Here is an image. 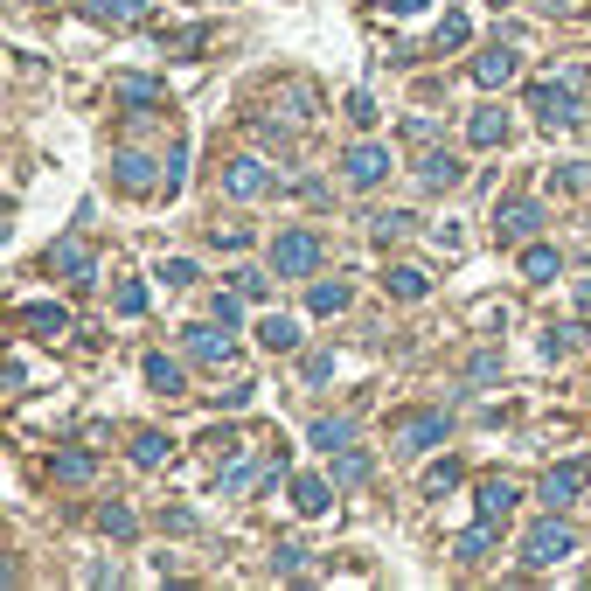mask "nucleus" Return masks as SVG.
<instances>
[{
    "instance_id": "obj_44",
    "label": "nucleus",
    "mask_w": 591,
    "mask_h": 591,
    "mask_svg": "<svg viewBox=\"0 0 591 591\" xmlns=\"http://www.w3.org/2000/svg\"><path fill=\"white\" fill-rule=\"evenodd\" d=\"M299 564H306V550H293V543H286V550H279V557H272V571H286V578H293Z\"/></svg>"
},
{
    "instance_id": "obj_9",
    "label": "nucleus",
    "mask_w": 591,
    "mask_h": 591,
    "mask_svg": "<svg viewBox=\"0 0 591 591\" xmlns=\"http://www.w3.org/2000/svg\"><path fill=\"white\" fill-rule=\"evenodd\" d=\"M529 112L557 133V126H578V98H571V84H536L529 91Z\"/></svg>"
},
{
    "instance_id": "obj_30",
    "label": "nucleus",
    "mask_w": 591,
    "mask_h": 591,
    "mask_svg": "<svg viewBox=\"0 0 591 591\" xmlns=\"http://www.w3.org/2000/svg\"><path fill=\"white\" fill-rule=\"evenodd\" d=\"M98 529H105V536H119V543H133V536H140L133 508H119V501H112V508H98Z\"/></svg>"
},
{
    "instance_id": "obj_32",
    "label": "nucleus",
    "mask_w": 591,
    "mask_h": 591,
    "mask_svg": "<svg viewBox=\"0 0 591 591\" xmlns=\"http://www.w3.org/2000/svg\"><path fill=\"white\" fill-rule=\"evenodd\" d=\"M466 35H473V21H466V14L452 7V14H445V21H439V35H432V49H439V56H445V49H459Z\"/></svg>"
},
{
    "instance_id": "obj_21",
    "label": "nucleus",
    "mask_w": 591,
    "mask_h": 591,
    "mask_svg": "<svg viewBox=\"0 0 591 591\" xmlns=\"http://www.w3.org/2000/svg\"><path fill=\"white\" fill-rule=\"evenodd\" d=\"M21 327H35L42 341H56V334H70V313L49 306V299H35V306H21Z\"/></svg>"
},
{
    "instance_id": "obj_27",
    "label": "nucleus",
    "mask_w": 591,
    "mask_h": 591,
    "mask_svg": "<svg viewBox=\"0 0 591 591\" xmlns=\"http://www.w3.org/2000/svg\"><path fill=\"white\" fill-rule=\"evenodd\" d=\"M522 272H529V279H557V272H564L557 244H529V251H522Z\"/></svg>"
},
{
    "instance_id": "obj_14",
    "label": "nucleus",
    "mask_w": 591,
    "mask_h": 591,
    "mask_svg": "<svg viewBox=\"0 0 591 591\" xmlns=\"http://www.w3.org/2000/svg\"><path fill=\"white\" fill-rule=\"evenodd\" d=\"M515 501H522V487H515V480H480V501H473V508H480V522H508V508H515Z\"/></svg>"
},
{
    "instance_id": "obj_16",
    "label": "nucleus",
    "mask_w": 591,
    "mask_h": 591,
    "mask_svg": "<svg viewBox=\"0 0 591 591\" xmlns=\"http://www.w3.org/2000/svg\"><path fill=\"white\" fill-rule=\"evenodd\" d=\"M147 14V0H84V21H98V28H133Z\"/></svg>"
},
{
    "instance_id": "obj_7",
    "label": "nucleus",
    "mask_w": 591,
    "mask_h": 591,
    "mask_svg": "<svg viewBox=\"0 0 591 591\" xmlns=\"http://www.w3.org/2000/svg\"><path fill=\"white\" fill-rule=\"evenodd\" d=\"M585 480H591V459H564V466H550V473H543V508H550V515L571 508V501L585 494Z\"/></svg>"
},
{
    "instance_id": "obj_11",
    "label": "nucleus",
    "mask_w": 591,
    "mask_h": 591,
    "mask_svg": "<svg viewBox=\"0 0 591 591\" xmlns=\"http://www.w3.org/2000/svg\"><path fill=\"white\" fill-rule=\"evenodd\" d=\"M418 181H425L432 195H452V188L466 181V160H459V153H425V160H418Z\"/></svg>"
},
{
    "instance_id": "obj_2",
    "label": "nucleus",
    "mask_w": 591,
    "mask_h": 591,
    "mask_svg": "<svg viewBox=\"0 0 591 591\" xmlns=\"http://www.w3.org/2000/svg\"><path fill=\"white\" fill-rule=\"evenodd\" d=\"M571 550H578V536H571L557 515H550V522H536V529L522 536V564H529V571H557Z\"/></svg>"
},
{
    "instance_id": "obj_22",
    "label": "nucleus",
    "mask_w": 591,
    "mask_h": 591,
    "mask_svg": "<svg viewBox=\"0 0 591 591\" xmlns=\"http://www.w3.org/2000/svg\"><path fill=\"white\" fill-rule=\"evenodd\" d=\"M49 473H56V487H84V480L98 473V459L77 445V452H56V466H49Z\"/></svg>"
},
{
    "instance_id": "obj_19",
    "label": "nucleus",
    "mask_w": 591,
    "mask_h": 591,
    "mask_svg": "<svg viewBox=\"0 0 591 591\" xmlns=\"http://www.w3.org/2000/svg\"><path fill=\"white\" fill-rule=\"evenodd\" d=\"M494 536H501V522H473V529L452 543V557H459V564H487V557H494Z\"/></svg>"
},
{
    "instance_id": "obj_8",
    "label": "nucleus",
    "mask_w": 591,
    "mask_h": 591,
    "mask_svg": "<svg viewBox=\"0 0 591 591\" xmlns=\"http://www.w3.org/2000/svg\"><path fill=\"white\" fill-rule=\"evenodd\" d=\"M390 445H397V452H432V445H445V411H411V418L390 432Z\"/></svg>"
},
{
    "instance_id": "obj_39",
    "label": "nucleus",
    "mask_w": 591,
    "mask_h": 591,
    "mask_svg": "<svg viewBox=\"0 0 591 591\" xmlns=\"http://www.w3.org/2000/svg\"><path fill=\"white\" fill-rule=\"evenodd\" d=\"M571 334H578V327H550V334H543V355L564 362V355H571Z\"/></svg>"
},
{
    "instance_id": "obj_31",
    "label": "nucleus",
    "mask_w": 591,
    "mask_h": 591,
    "mask_svg": "<svg viewBox=\"0 0 591 591\" xmlns=\"http://www.w3.org/2000/svg\"><path fill=\"white\" fill-rule=\"evenodd\" d=\"M112 91H119V98H126V105H160V98H167V91H160V84H153V77H119V84H112Z\"/></svg>"
},
{
    "instance_id": "obj_20",
    "label": "nucleus",
    "mask_w": 591,
    "mask_h": 591,
    "mask_svg": "<svg viewBox=\"0 0 591 591\" xmlns=\"http://www.w3.org/2000/svg\"><path fill=\"white\" fill-rule=\"evenodd\" d=\"M258 341H265L272 355H293L299 348V320L293 313H265V320H258Z\"/></svg>"
},
{
    "instance_id": "obj_13",
    "label": "nucleus",
    "mask_w": 591,
    "mask_h": 591,
    "mask_svg": "<svg viewBox=\"0 0 591 591\" xmlns=\"http://www.w3.org/2000/svg\"><path fill=\"white\" fill-rule=\"evenodd\" d=\"M466 140H473L480 153H487V147H508V112H501V105H480V112L466 119Z\"/></svg>"
},
{
    "instance_id": "obj_5",
    "label": "nucleus",
    "mask_w": 591,
    "mask_h": 591,
    "mask_svg": "<svg viewBox=\"0 0 591 591\" xmlns=\"http://www.w3.org/2000/svg\"><path fill=\"white\" fill-rule=\"evenodd\" d=\"M515 77H522V49H515V42H494V49L473 56V84H480V91H501V84H515Z\"/></svg>"
},
{
    "instance_id": "obj_45",
    "label": "nucleus",
    "mask_w": 591,
    "mask_h": 591,
    "mask_svg": "<svg viewBox=\"0 0 591 591\" xmlns=\"http://www.w3.org/2000/svg\"><path fill=\"white\" fill-rule=\"evenodd\" d=\"M536 7H543V14H571L578 0H536Z\"/></svg>"
},
{
    "instance_id": "obj_18",
    "label": "nucleus",
    "mask_w": 591,
    "mask_h": 591,
    "mask_svg": "<svg viewBox=\"0 0 591 591\" xmlns=\"http://www.w3.org/2000/svg\"><path fill=\"white\" fill-rule=\"evenodd\" d=\"M112 174H119V188H160L153 160H147V153H133V147H119V153H112Z\"/></svg>"
},
{
    "instance_id": "obj_12",
    "label": "nucleus",
    "mask_w": 591,
    "mask_h": 591,
    "mask_svg": "<svg viewBox=\"0 0 591 591\" xmlns=\"http://www.w3.org/2000/svg\"><path fill=\"white\" fill-rule=\"evenodd\" d=\"M49 272H63V279H77V286H91V244H84V237L49 244Z\"/></svg>"
},
{
    "instance_id": "obj_24",
    "label": "nucleus",
    "mask_w": 591,
    "mask_h": 591,
    "mask_svg": "<svg viewBox=\"0 0 591 591\" xmlns=\"http://www.w3.org/2000/svg\"><path fill=\"white\" fill-rule=\"evenodd\" d=\"M411 230H418L411 209H383V216H369V237H376V244H397V237H411Z\"/></svg>"
},
{
    "instance_id": "obj_33",
    "label": "nucleus",
    "mask_w": 591,
    "mask_h": 591,
    "mask_svg": "<svg viewBox=\"0 0 591 591\" xmlns=\"http://www.w3.org/2000/svg\"><path fill=\"white\" fill-rule=\"evenodd\" d=\"M112 306H119L126 320H140V313H147V286H140V279H126V286L112 293Z\"/></svg>"
},
{
    "instance_id": "obj_48",
    "label": "nucleus",
    "mask_w": 591,
    "mask_h": 591,
    "mask_svg": "<svg viewBox=\"0 0 591 591\" xmlns=\"http://www.w3.org/2000/svg\"><path fill=\"white\" fill-rule=\"evenodd\" d=\"M42 7H56V0H42Z\"/></svg>"
},
{
    "instance_id": "obj_17",
    "label": "nucleus",
    "mask_w": 591,
    "mask_h": 591,
    "mask_svg": "<svg viewBox=\"0 0 591 591\" xmlns=\"http://www.w3.org/2000/svg\"><path fill=\"white\" fill-rule=\"evenodd\" d=\"M293 508H299V515H327V508H334V480L299 473V480H293Z\"/></svg>"
},
{
    "instance_id": "obj_38",
    "label": "nucleus",
    "mask_w": 591,
    "mask_h": 591,
    "mask_svg": "<svg viewBox=\"0 0 591 591\" xmlns=\"http://www.w3.org/2000/svg\"><path fill=\"white\" fill-rule=\"evenodd\" d=\"M209 237H216V244H223V251H244V244H251V230H244V223H216V230H209Z\"/></svg>"
},
{
    "instance_id": "obj_4",
    "label": "nucleus",
    "mask_w": 591,
    "mask_h": 591,
    "mask_svg": "<svg viewBox=\"0 0 591 591\" xmlns=\"http://www.w3.org/2000/svg\"><path fill=\"white\" fill-rule=\"evenodd\" d=\"M390 174V147H376V140H355V147L341 153V181L348 188H376Z\"/></svg>"
},
{
    "instance_id": "obj_29",
    "label": "nucleus",
    "mask_w": 591,
    "mask_h": 591,
    "mask_svg": "<svg viewBox=\"0 0 591 591\" xmlns=\"http://www.w3.org/2000/svg\"><path fill=\"white\" fill-rule=\"evenodd\" d=\"M167 452H174V439H167V432H140V439H133V466H147V473H153Z\"/></svg>"
},
{
    "instance_id": "obj_10",
    "label": "nucleus",
    "mask_w": 591,
    "mask_h": 591,
    "mask_svg": "<svg viewBox=\"0 0 591 591\" xmlns=\"http://www.w3.org/2000/svg\"><path fill=\"white\" fill-rule=\"evenodd\" d=\"M181 348H188L195 362L223 369V362H230V327H223V320H216V327H181Z\"/></svg>"
},
{
    "instance_id": "obj_41",
    "label": "nucleus",
    "mask_w": 591,
    "mask_h": 591,
    "mask_svg": "<svg viewBox=\"0 0 591 591\" xmlns=\"http://www.w3.org/2000/svg\"><path fill=\"white\" fill-rule=\"evenodd\" d=\"M160 279H167V286H195V265H188V258H167V272H160Z\"/></svg>"
},
{
    "instance_id": "obj_46",
    "label": "nucleus",
    "mask_w": 591,
    "mask_h": 591,
    "mask_svg": "<svg viewBox=\"0 0 591 591\" xmlns=\"http://www.w3.org/2000/svg\"><path fill=\"white\" fill-rule=\"evenodd\" d=\"M418 7H425V0H390V14H418Z\"/></svg>"
},
{
    "instance_id": "obj_47",
    "label": "nucleus",
    "mask_w": 591,
    "mask_h": 591,
    "mask_svg": "<svg viewBox=\"0 0 591 591\" xmlns=\"http://www.w3.org/2000/svg\"><path fill=\"white\" fill-rule=\"evenodd\" d=\"M494 7H515V0H494Z\"/></svg>"
},
{
    "instance_id": "obj_28",
    "label": "nucleus",
    "mask_w": 591,
    "mask_h": 591,
    "mask_svg": "<svg viewBox=\"0 0 591 591\" xmlns=\"http://www.w3.org/2000/svg\"><path fill=\"white\" fill-rule=\"evenodd\" d=\"M383 286H390V293H397V299H425V293H432V279H425L418 265H397V272H390Z\"/></svg>"
},
{
    "instance_id": "obj_23",
    "label": "nucleus",
    "mask_w": 591,
    "mask_h": 591,
    "mask_svg": "<svg viewBox=\"0 0 591 591\" xmlns=\"http://www.w3.org/2000/svg\"><path fill=\"white\" fill-rule=\"evenodd\" d=\"M334 459V487H362L369 480V452L362 445H341V452H327Z\"/></svg>"
},
{
    "instance_id": "obj_40",
    "label": "nucleus",
    "mask_w": 591,
    "mask_h": 591,
    "mask_svg": "<svg viewBox=\"0 0 591 591\" xmlns=\"http://www.w3.org/2000/svg\"><path fill=\"white\" fill-rule=\"evenodd\" d=\"M230 279H237V293H244V299H265V286H272L265 272H230Z\"/></svg>"
},
{
    "instance_id": "obj_34",
    "label": "nucleus",
    "mask_w": 591,
    "mask_h": 591,
    "mask_svg": "<svg viewBox=\"0 0 591 591\" xmlns=\"http://www.w3.org/2000/svg\"><path fill=\"white\" fill-rule=\"evenodd\" d=\"M251 480H258V466H251V459H244V452H237V459H230V466H223V494H244V487H251Z\"/></svg>"
},
{
    "instance_id": "obj_37",
    "label": "nucleus",
    "mask_w": 591,
    "mask_h": 591,
    "mask_svg": "<svg viewBox=\"0 0 591 591\" xmlns=\"http://www.w3.org/2000/svg\"><path fill=\"white\" fill-rule=\"evenodd\" d=\"M348 119H355V126H376L383 112H376V98H369V91H348Z\"/></svg>"
},
{
    "instance_id": "obj_15",
    "label": "nucleus",
    "mask_w": 591,
    "mask_h": 591,
    "mask_svg": "<svg viewBox=\"0 0 591 591\" xmlns=\"http://www.w3.org/2000/svg\"><path fill=\"white\" fill-rule=\"evenodd\" d=\"M306 306H313L320 320H334V313H348V306H355V286H348V279H313Z\"/></svg>"
},
{
    "instance_id": "obj_1",
    "label": "nucleus",
    "mask_w": 591,
    "mask_h": 591,
    "mask_svg": "<svg viewBox=\"0 0 591 591\" xmlns=\"http://www.w3.org/2000/svg\"><path fill=\"white\" fill-rule=\"evenodd\" d=\"M320 258H327V244L313 230H279L272 237V279H313Z\"/></svg>"
},
{
    "instance_id": "obj_6",
    "label": "nucleus",
    "mask_w": 591,
    "mask_h": 591,
    "mask_svg": "<svg viewBox=\"0 0 591 591\" xmlns=\"http://www.w3.org/2000/svg\"><path fill=\"white\" fill-rule=\"evenodd\" d=\"M543 223H550L543 202H501V209H494V237H501V244H536Z\"/></svg>"
},
{
    "instance_id": "obj_25",
    "label": "nucleus",
    "mask_w": 591,
    "mask_h": 591,
    "mask_svg": "<svg viewBox=\"0 0 591 591\" xmlns=\"http://www.w3.org/2000/svg\"><path fill=\"white\" fill-rule=\"evenodd\" d=\"M313 445H320V452L355 445V418H313Z\"/></svg>"
},
{
    "instance_id": "obj_35",
    "label": "nucleus",
    "mask_w": 591,
    "mask_h": 591,
    "mask_svg": "<svg viewBox=\"0 0 591 591\" xmlns=\"http://www.w3.org/2000/svg\"><path fill=\"white\" fill-rule=\"evenodd\" d=\"M299 369H306V383H327V376H334V348H306Z\"/></svg>"
},
{
    "instance_id": "obj_26",
    "label": "nucleus",
    "mask_w": 591,
    "mask_h": 591,
    "mask_svg": "<svg viewBox=\"0 0 591 591\" xmlns=\"http://www.w3.org/2000/svg\"><path fill=\"white\" fill-rule=\"evenodd\" d=\"M147 383L160 390V397H181V383H188V376H181V362H167V355H147Z\"/></svg>"
},
{
    "instance_id": "obj_36",
    "label": "nucleus",
    "mask_w": 591,
    "mask_h": 591,
    "mask_svg": "<svg viewBox=\"0 0 591 591\" xmlns=\"http://www.w3.org/2000/svg\"><path fill=\"white\" fill-rule=\"evenodd\" d=\"M209 313H216L223 327H237V320H244V293H216L209 299Z\"/></svg>"
},
{
    "instance_id": "obj_3",
    "label": "nucleus",
    "mask_w": 591,
    "mask_h": 591,
    "mask_svg": "<svg viewBox=\"0 0 591 591\" xmlns=\"http://www.w3.org/2000/svg\"><path fill=\"white\" fill-rule=\"evenodd\" d=\"M272 188H279V174H272L258 153H244V160L223 167V195H237V202H258V195H272Z\"/></svg>"
},
{
    "instance_id": "obj_43",
    "label": "nucleus",
    "mask_w": 591,
    "mask_h": 591,
    "mask_svg": "<svg viewBox=\"0 0 591 591\" xmlns=\"http://www.w3.org/2000/svg\"><path fill=\"white\" fill-rule=\"evenodd\" d=\"M425 487H432V494H445V487H459V466H452V459H445V466H432V480H425Z\"/></svg>"
},
{
    "instance_id": "obj_42",
    "label": "nucleus",
    "mask_w": 591,
    "mask_h": 591,
    "mask_svg": "<svg viewBox=\"0 0 591 591\" xmlns=\"http://www.w3.org/2000/svg\"><path fill=\"white\" fill-rule=\"evenodd\" d=\"M216 404H223V411H244V404H251V383H230V390H216Z\"/></svg>"
}]
</instances>
